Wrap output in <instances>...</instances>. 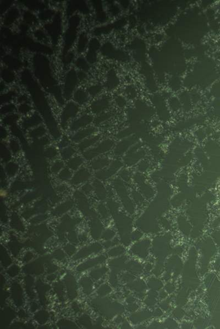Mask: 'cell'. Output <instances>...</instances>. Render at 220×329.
I'll return each instance as SVG.
<instances>
[{"label":"cell","instance_id":"5b68a950","mask_svg":"<svg viewBox=\"0 0 220 329\" xmlns=\"http://www.w3.org/2000/svg\"><path fill=\"white\" fill-rule=\"evenodd\" d=\"M76 66L79 68L82 69L83 71L88 70L89 69V66L87 62L86 61V60L82 57H80L76 60Z\"/></svg>","mask_w":220,"mask_h":329},{"label":"cell","instance_id":"52a82bcc","mask_svg":"<svg viewBox=\"0 0 220 329\" xmlns=\"http://www.w3.org/2000/svg\"><path fill=\"white\" fill-rule=\"evenodd\" d=\"M101 90H102V88L101 86L95 85L89 87L88 89V92L91 95L96 96L98 95Z\"/></svg>","mask_w":220,"mask_h":329},{"label":"cell","instance_id":"277c9868","mask_svg":"<svg viewBox=\"0 0 220 329\" xmlns=\"http://www.w3.org/2000/svg\"><path fill=\"white\" fill-rule=\"evenodd\" d=\"M88 44V39L86 34H82L80 35L79 39L78 44V51L79 53H82L86 49V46Z\"/></svg>","mask_w":220,"mask_h":329},{"label":"cell","instance_id":"ba28073f","mask_svg":"<svg viewBox=\"0 0 220 329\" xmlns=\"http://www.w3.org/2000/svg\"><path fill=\"white\" fill-rule=\"evenodd\" d=\"M99 46H100V44L99 41L96 39H93L90 41L89 43V49L92 50L96 51L99 49Z\"/></svg>","mask_w":220,"mask_h":329},{"label":"cell","instance_id":"9c48e42d","mask_svg":"<svg viewBox=\"0 0 220 329\" xmlns=\"http://www.w3.org/2000/svg\"><path fill=\"white\" fill-rule=\"evenodd\" d=\"M78 77H79V78L80 80H83L86 77V73L84 72H80L79 74L78 75Z\"/></svg>","mask_w":220,"mask_h":329},{"label":"cell","instance_id":"8992f818","mask_svg":"<svg viewBox=\"0 0 220 329\" xmlns=\"http://www.w3.org/2000/svg\"><path fill=\"white\" fill-rule=\"evenodd\" d=\"M86 59L88 62H89L91 64L94 63L96 61V59H97L96 51L92 50L89 49V51L87 53Z\"/></svg>","mask_w":220,"mask_h":329},{"label":"cell","instance_id":"6da1fadb","mask_svg":"<svg viewBox=\"0 0 220 329\" xmlns=\"http://www.w3.org/2000/svg\"><path fill=\"white\" fill-rule=\"evenodd\" d=\"M73 70L68 72L64 80V94L71 95L78 82L77 76Z\"/></svg>","mask_w":220,"mask_h":329},{"label":"cell","instance_id":"7a4b0ae2","mask_svg":"<svg viewBox=\"0 0 220 329\" xmlns=\"http://www.w3.org/2000/svg\"><path fill=\"white\" fill-rule=\"evenodd\" d=\"M77 107L76 105L73 103H70L67 105V106L63 112L62 114V118L63 119L67 121V120L70 119V118L73 117L74 115H75L77 112Z\"/></svg>","mask_w":220,"mask_h":329},{"label":"cell","instance_id":"3957f363","mask_svg":"<svg viewBox=\"0 0 220 329\" xmlns=\"http://www.w3.org/2000/svg\"><path fill=\"white\" fill-rule=\"evenodd\" d=\"M88 99V96L86 92L82 89L78 90L74 94V100H75V102L79 104H84L87 102Z\"/></svg>","mask_w":220,"mask_h":329}]
</instances>
